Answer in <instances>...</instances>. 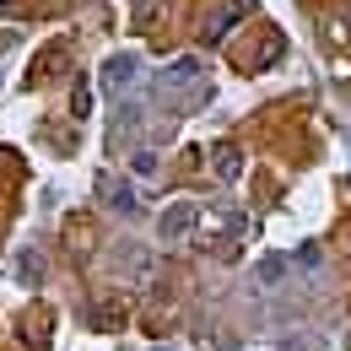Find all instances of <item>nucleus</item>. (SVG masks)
<instances>
[{
	"instance_id": "6",
	"label": "nucleus",
	"mask_w": 351,
	"mask_h": 351,
	"mask_svg": "<svg viewBox=\"0 0 351 351\" xmlns=\"http://www.w3.org/2000/svg\"><path fill=\"white\" fill-rule=\"evenodd\" d=\"M281 276H287V260H265L260 265V281H265V287H276Z\"/></svg>"
},
{
	"instance_id": "2",
	"label": "nucleus",
	"mask_w": 351,
	"mask_h": 351,
	"mask_svg": "<svg viewBox=\"0 0 351 351\" xmlns=\"http://www.w3.org/2000/svg\"><path fill=\"white\" fill-rule=\"evenodd\" d=\"M195 227V206H173L168 217H162V238H184Z\"/></svg>"
},
{
	"instance_id": "4",
	"label": "nucleus",
	"mask_w": 351,
	"mask_h": 351,
	"mask_svg": "<svg viewBox=\"0 0 351 351\" xmlns=\"http://www.w3.org/2000/svg\"><path fill=\"white\" fill-rule=\"evenodd\" d=\"M238 16H243V0H232V5H221V11H217V22L206 27V38H221V33H227V27L238 22Z\"/></svg>"
},
{
	"instance_id": "5",
	"label": "nucleus",
	"mask_w": 351,
	"mask_h": 351,
	"mask_svg": "<svg viewBox=\"0 0 351 351\" xmlns=\"http://www.w3.org/2000/svg\"><path fill=\"white\" fill-rule=\"evenodd\" d=\"M238 168H243V157H238V152L227 146V152L217 157V173H221V178H238Z\"/></svg>"
},
{
	"instance_id": "3",
	"label": "nucleus",
	"mask_w": 351,
	"mask_h": 351,
	"mask_svg": "<svg viewBox=\"0 0 351 351\" xmlns=\"http://www.w3.org/2000/svg\"><path fill=\"white\" fill-rule=\"evenodd\" d=\"M195 76H200V60H189V54H184V60L168 65V76H162V82H168V87H184V82H195Z\"/></svg>"
},
{
	"instance_id": "1",
	"label": "nucleus",
	"mask_w": 351,
	"mask_h": 351,
	"mask_svg": "<svg viewBox=\"0 0 351 351\" xmlns=\"http://www.w3.org/2000/svg\"><path fill=\"white\" fill-rule=\"evenodd\" d=\"M130 76H135V60H130V54H114V60L103 65V87H108V92L130 87Z\"/></svg>"
}]
</instances>
